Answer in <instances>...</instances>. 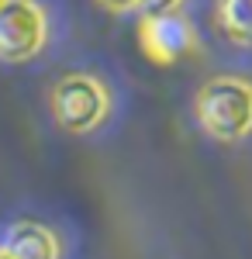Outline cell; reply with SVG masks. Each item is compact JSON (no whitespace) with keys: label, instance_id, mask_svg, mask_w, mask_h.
I'll list each match as a JSON object with an SVG mask.
<instances>
[{"label":"cell","instance_id":"cell-1","mask_svg":"<svg viewBox=\"0 0 252 259\" xmlns=\"http://www.w3.org/2000/svg\"><path fill=\"white\" fill-rule=\"evenodd\" d=\"M197 121L218 142H238L252 132V83L218 76L197 94Z\"/></svg>","mask_w":252,"mask_h":259},{"label":"cell","instance_id":"cell-2","mask_svg":"<svg viewBox=\"0 0 252 259\" xmlns=\"http://www.w3.org/2000/svg\"><path fill=\"white\" fill-rule=\"evenodd\" d=\"M52 111L62 128L90 132L107 114V90L94 76H66L52 90Z\"/></svg>","mask_w":252,"mask_h":259},{"label":"cell","instance_id":"cell-3","mask_svg":"<svg viewBox=\"0 0 252 259\" xmlns=\"http://www.w3.org/2000/svg\"><path fill=\"white\" fill-rule=\"evenodd\" d=\"M45 41V18L31 0H0V59H31Z\"/></svg>","mask_w":252,"mask_h":259},{"label":"cell","instance_id":"cell-4","mask_svg":"<svg viewBox=\"0 0 252 259\" xmlns=\"http://www.w3.org/2000/svg\"><path fill=\"white\" fill-rule=\"evenodd\" d=\"M138 41L152 62H176L194 49V24L180 14H145L138 24Z\"/></svg>","mask_w":252,"mask_h":259},{"label":"cell","instance_id":"cell-5","mask_svg":"<svg viewBox=\"0 0 252 259\" xmlns=\"http://www.w3.org/2000/svg\"><path fill=\"white\" fill-rule=\"evenodd\" d=\"M4 252H11L14 259H59V242L49 228L24 221L11 228Z\"/></svg>","mask_w":252,"mask_h":259},{"label":"cell","instance_id":"cell-6","mask_svg":"<svg viewBox=\"0 0 252 259\" xmlns=\"http://www.w3.org/2000/svg\"><path fill=\"white\" fill-rule=\"evenodd\" d=\"M214 14H218V28L225 31V38L252 49V0H218Z\"/></svg>","mask_w":252,"mask_h":259},{"label":"cell","instance_id":"cell-7","mask_svg":"<svg viewBox=\"0 0 252 259\" xmlns=\"http://www.w3.org/2000/svg\"><path fill=\"white\" fill-rule=\"evenodd\" d=\"M145 7V14H173L180 7V0H138Z\"/></svg>","mask_w":252,"mask_h":259},{"label":"cell","instance_id":"cell-8","mask_svg":"<svg viewBox=\"0 0 252 259\" xmlns=\"http://www.w3.org/2000/svg\"><path fill=\"white\" fill-rule=\"evenodd\" d=\"M97 4H104L107 11H117V14H124V11L138 7V0H97Z\"/></svg>","mask_w":252,"mask_h":259},{"label":"cell","instance_id":"cell-9","mask_svg":"<svg viewBox=\"0 0 252 259\" xmlns=\"http://www.w3.org/2000/svg\"><path fill=\"white\" fill-rule=\"evenodd\" d=\"M0 259H14V256H11V252H4V249H0Z\"/></svg>","mask_w":252,"mask_h":259}]
</instances>
